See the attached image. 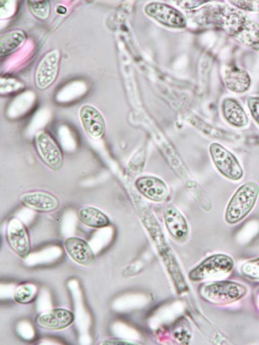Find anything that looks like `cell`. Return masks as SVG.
Masks as SVG:
<instances>
[{
    "label": "cell",
    "mask_w": 259,
    "mask_h": 345,
    "mask_svg": "<svg viewBox=\"0 0 259 345\" xmlns=\"http://www.w3.org/2000/svg\"><path fill=\"white\" fill-rule=\"evenodd\" d=\"M164 221L170 234L177 239H182L188 232L187 222L182 214L174 206H167L163 211Z\"/></svg>",
    "instance_id": "2e32d148"
},
{
    "label": "cell",
    "mask_w": 259,
    "mask_h": 345,
    "mask_svg": "<svg viewBox=\"0 0 259 345\" xmlns=\"http://www.w3.org/2000/svg\"><path fill=\"white\" fill-rule=\"evenodd\" d=\"M224 81L226 88L236 93L246 92L251 85V78L247 71L236 65L227 67L224 74Z\"/></svg>",
    "instance_id": "9a60e30c"
},
{
    "label": "cell",
    "mask_w": 259,
    "mask_h": 345,
    "mask_svg": "<svg viewBox=\"0 0 259 345\" xmlns=\"http://www.w3.org/2000/svg\"><path fill=\"white\" fill-rule=\"evenodd\" d=\"M25 32L19 29L8 31L0 36V56L9 55L21 47L26 40Z\"/></svg>",
    "instance_id": "d6986e66"
},
{
    "label": "cell",
    "mask_w": 259,
    "mask_h": 345,
    "mask_svg": "<svg viewBox=\"0 0 259 345\" xmlns=\"http://www.w3.org/2000/svg\"><path fill=\"white\" fill-rule=\"evenodd\" d=\"M36 151L42 161L54 170H59L63 164L62 151L54 138L44 130L38 131L34 138Z\"/></svg>",
    "instance_id": "277c9868"
},
{
    "label": "cell",
    "mask_w": 259,
    "mask_h": 345,
    "mask_svg": "<svg viewBox=\"0 0 259 345\" xmlns=\"http://www.w3.org/2000/svg\"><path fill=\"white\" fill-rule=\"evenodd\" d=\"M56 11L60 14H65L67 12L66 8L61 5L58 6L56 8Z\"/></svg>",
    "instance_id": "d4e9b609"
},
{
    "label": "cell",
    "mask_w": 259,
    "mask_h": 345,
    "mask_svg": "<svg viewBox=\"0 0 259 345\" xmlns=\"http://www.w3.org/2000/svg\"><path fill=\"white\" fill-rule=\"evenodd\" d=\"M213 23L240 44L259 53V22L243 11L226 3L217 5Z\"/></svg>",
    "instance_id": "6da1fadb"
},
{
    "label": "cell",
    "mask_w": 259,
    "mask_h": 345,
    "mask_svg": "<svg viewBox=\"0 0 259 345\" xmlns=\"http://www.w3.org/2000/svg\"><path fill=\"white\" fill-rule=\"evenodd\" d=\"M74 320V315L72 312L63 308H56L40 314L36 323L42 328L57 330L70 326Z\"/></svg>",
    "instance_id": "4fadbf2b"
},
{
    "label": "cell",
    "mask_w": 259,
    "mask_h": 345,
    "mask_svg": "<svg viewBox=\"0 0 259 345\" xmlns=\"http://www.w3.org/2000/svg\"><path fill=\"white\" fill-rule=\"evenodd\" d=\"M240 270L243 276L250 279L259 280V257L244 263Z\"/></svg>",
    "instance_id": "7402d4cb"
},
{
    "label": "cell",
    "mask_w": 259,
    "mask_h": 345,
    "mask_svg": "<svg viewBox=\"0 0 259 345\" xmlns=\"http://www.w3.org/2000/svg\"><path fill=\"white\" fill-rule=\"evenodd\" d=\"M31 13L40 19H46L49 16L50 6L48 1H27Z\"/></svg>",
    "instance_id": "44dd1931"
},
{
    "label": "cell",
    "mask_w": 259,
    "mask_h": 345,
    "mask_svg": "<svg viewBox=\"0 0 259 345\" xmlns=\"http://www.w3.org/2000/svg\"><path fill=\"white\" fill-rule=\"evenodd\" d=\"M135 185L144 197L155 202L164 201L168 195L167 185L162 180L156 177H141L137 180Z\"/></svg>",
    "instance_id": "5bb4252c"
},
{
    "label": "cell",
    "mask_w": 259,
    "mask_h": 345,
    "mask_svg": "<svg viewBox=\"0 0 259 345\" xmlns=\"http://www.w3.org/2000/svg\"><path fill=\"white\" fill-rule=\"evenodd\" d=\"M79 220L84 225L95 228H102L110 224L108 217L99 209L92 206H83L77 212Z\"/></svg>",
    "instance_id": "ac0fdd59"
},
{
    "label": "cell",
    "mask_w": 259,
    "mask_h": 345,
    "mask_svg": "<svg viewBox=\"0 0 259 345\" xmlns=\"http://www.w3.org/2000/svg\"><path fill=\"white\" fill-rule=\"evenodd\" d=\"M259 194V186L254 181L241 185L230 199L225 213L226 222L235 224L243 220L251 211Z\"/></svg>",
    "instance_id": "7a4b0ae2"
},
{
    "label": "cell",
    "mask_w": 259,
    "mask_h": 345,
    "mask_svg": "<svg viewBox=\"0 0 259 345\" xmlns=\"http://www.w3.org/2000/svg\"><path fill=\"white\" fill-rule=\"evenodd\" d=\"M82 126L87 135L92 139L99 140L104 135L106 123L101 112L95 107L86 104L79 111Z\"/></svg>",
    "instance_id": "30bf717a"
},
{
    "label": "cell",
    "mask_w": 259,
    "mask_h": 345,
    "mask_svg": "<svg viewBox=\"0 0 259 345\" xmlns=\"http://www.w3.org/2000/svg\"><path fill=\"white\" fill-rule=\"evenodd\" d=\"M222 111L224 118L230 125L240 128L248 124V118L246 112L234 99H225L222 102Z\"/></svg>",
    "instance_id": "e0dca14e"
},
{
    "label": "cell",
    "mask_w": 259,
    "mask_h": 345,
    "mask_svg": "<svg viewBox=\"0 0 259 345\" xmlns=\"http://www.w3.org/2000/svg\"><path fill=\"white\" fill-rule=\"evenodd\" d=\"M147 15L160 23L169 27H185L186 21L184 16L177 9L160 3H151L145 8Z\"/></svg>",
    "instance_id": "9c48e42d"
},
{
    "label": "cell",
    "mask_w": 259,
    "mask_h": 345,
    "mask_svg": "<svg viewBox=\"0 0 259 345\" xmlns=\"http://www.w3.org/2000/svg\"><path fill=\"white\" fill-rule=\"evenodd\" d=\"M35 287L30 284H26L19 286L15 290L14 294L15 300L22 304L30 303L36 294Z\"/></svg>",
    "instance_id": "ffe728a7"
},
{
    "label": "cell",
    "mask_w": 259,
    "mask_h": 345,
    "mask_svg": "<svg viewBox=\"0 0 259 345\" xmlns=\"http://www.w3.org/2000/svg\"><path fill=\"white\" fill-rule=\"evenodd\" d=\"M6 239L11 249L21 258H26L30 251V243L27 231L22 222L11 218L8 223Z\"/></svg>",
    "instance_id": "ba28073f"
},
{
    "label": "cell",
    "mask_w": 259,
    "mask_h": 345,
    "mask_svg": "<svg viewBox=\"0 0 259 345\" xmlns=\"http://www.w3.org/2000/svg\"><path fill=\"white\" fill-rule=\"evenodd\" d=\"M234 261L229 256L224 254L211 255L203 261L189 273L192 281H199L206 278L224 275L230 272Z\"/></svg>",
    "instance_id": "5b68a950"
},
{
    "label": "cell",
    "mask_w": 259,
    "mask_h": 345,
    "mask_svg": "<svg viewBox=\"0 0 259 345\" xmlns=\"http://www.w3.org/2000/svg\"><path fill=\"white\" fill-rule=\"evenodd\" d=\"M64 247L68 255L77 263L91 266L95 263V255L92 249L83 239L68 237L64 241Z\"/></svg>",
    "instance_id": "7c38bea8"
},
{
    "label": "cell",
    "mask_w": 259,
    "mask_h": 345,
    "mask_svg": "<svg viewBox=\"0 0 259 345\" xmlns=\"http://www.w3.org/2000/svg\"><path fill=\"white\" fill-rule=\"evenodd\" d=\"M21 203L25 207L39 212L55 210L59 206L58 199L53 195L42 191H34L22 194Z\"/></svg>",
    "instance_id": "8fae6325"
},
{
    "label": "cell",
    "mask_w": 259,
    "mask_h": 345,
    "mask_svg": "<svg viewBox=\"0 0 259 345\" xmlns=\"http://www.w3.org/2000/svg\"><path fill=\"white\" fill-rule=\"evenodd\" d=\"M247 105L253 119L259 125V97H248Z\"/></svg>",
    "instance_id": "cb8c5ba5"
},
{
    "label": "cell",
    "mask_w": 259,
    "mask_h": 345,
    "mask_svg": "<svg viewBox=\"0 0 259 345\" xmlns=\"http://www.w3.org/2000/svg\"><path fill=\"white\" fill-rule=\"evenodd\" d=\"M246 291V288L243 285L229 281L214 282L204 288L205 296L219 304L234 302L242 298Z\"/></svg>",
    "instance_id": "8992f818"
},
{
    "label": "cell",
    "mask_w": 259,
    "mask_h": 345,
    "mask_svg": "<svg viewBox=\"0 0 259 345\" xmlns=\"http://www.w3.org/2000/svg\"><path fill=\"white\" fill-rule=\"evenodd\" d=\"M60 52L54 49L47 53L39 61L34 73V82L39 90L47 89L56 80L59 70Z\"/></svg>",
    "instance_id": "52a82bcc"
},
{
    "label": "cell",
    "mask_w": 259,
    "mask_h": 345,
    "mask_svg": "<svg viewBox=\"0 0 259 345\" xmlns=\"http://www.w3.org/2000/svg\"><path fill=\"white\" fill-rule=\"evenodd\" d=\"M209 151L215 166L223 176L233 181L242 178L243 168L232 152L218 143L211 144Z\"/></svg>",
    "instance_id": "3957f363"
},
{
    "label": "cell",
    "mask_w": 259,
    "mask_h": 345,
    "mask_svg": "<svg viewBox=\"0 0 259 345\" xmlns=\"http://www.w3.org/2000/svg\"><path fill=\"white\" fill-rule=\"evenodd\" d=\"M233 6L242 10L259 12V1H228Z\"/></svg>",
    "instance_id": "603a6c76"
}]
</instances>
